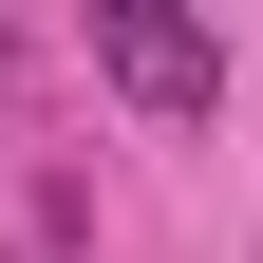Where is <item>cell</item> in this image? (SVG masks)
I'll return each instance as SVG.
<instances>
[{"label":"cell","instance_id":"2","mask_svg":"<svg viewBox=\"0 0 263 263\" xmlns=\"http://www.w3.org/2000/svg\"><path fill=\"white\" fill-rule=\"evenodd\" d=\"M0 94H19V38H0Z\"/></svg>","mask_w":263,"mask_h":263},{"label":"cell","instance_id":"1","mask_svg":"<svg viewBox=\"0 0 263 263\" xmlns=\"http://www.w3.org/2000/svg\"><path fill=\"white\" fill-rule=\"evenodd\" d=\"M94 76H113L132 113H207V94H226V38L170 19V0H94Z\"/></svg>","mask_w":263,"mask_h":263}]
</instances>
